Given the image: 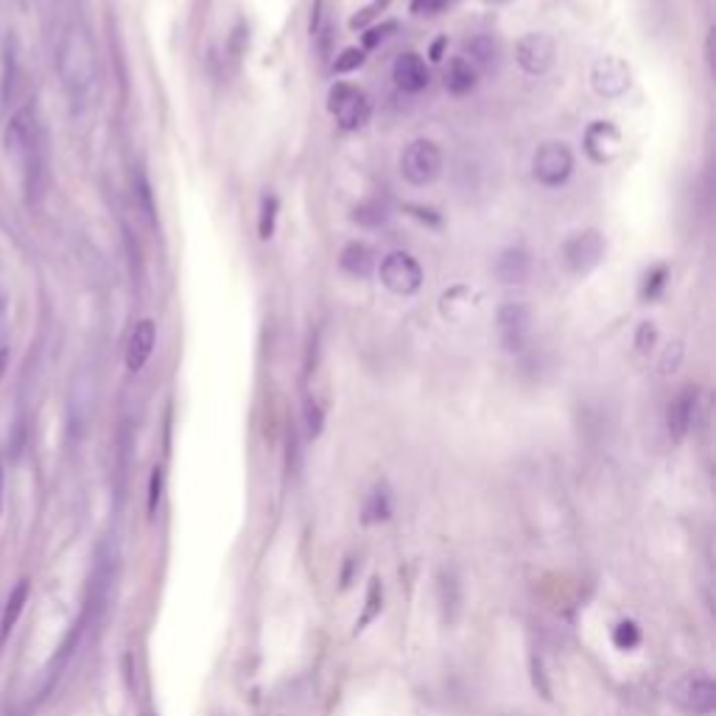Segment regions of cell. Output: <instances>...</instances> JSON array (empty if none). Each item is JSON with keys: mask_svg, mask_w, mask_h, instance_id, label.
Returning <instances> with one entry per match:
<instances>
[{"mask_svg": "<svg viewBox=\"0 0 716 716\" xmlns=\"http://www.w3.org/2000/svg\"><path fill=\"white\" fill-rule=\"evenodd\" d=\"M6 146L9 154H14L17 160L23 163V173H26V188L28 193L43 190V134H40V124H36L34 109H20L12 118L9 129H6Z\"/></svg>", "mask_w": 716, "mask_h": 716, "instance_id": "cell-1", "label": "cell"}, {"mask_svg": "<svg viewBox=\"0 0 716 716\" xmlns=\"http://www.w3.org/2000/svg\"><path fill=\"white\" fill-rule=\"evenodd\" d=\"M327 109H331L336 124L347 132L364 129L373 118L370 95H366L361 87L347 84V82H339L331 87V93H327Z\"/></svg>", "mask_w": 716, "mask_h": 716, "instance_id": "cell-2", "label": "cell"}, {"mask_svg": "<svg viewBox=\"0 0 716 716\" xmlns=\"http://www.w3.org/2000/svg\"><path fill=\"white\" fill-rule=\"evenodd\" d=\"M400 173L414 188L431 185L442 173V149L429 138L412 141L400 154Z\"/></svg>", "mask_w": 716, "mask_h": 716, "instance_id": "cell-3", "label": "cell"}, {"mask_svg": "<svg viewBox=\"0 0 716 716\" xmlns=\"http://www.w3.org/2000/svg\"><path fill=\"white\" fill-rule=\"evenodd\" d=\"M607 241L599 229H579L563 244V263L571 275L585 278L605 261Z\"/></svg>", "mask_w": 716, "mask_h": 716, "instance_id": "cell-4", "label": "cell"}, {"mask_svg": "<svg viewBox=\"0 0 716 716\" xmlns=\"http://www.w3.org/2000/svg\"><path fill=\"white\" fill-rule=\"evenodd\" d=\"M532 173L543 188H559L566 185L574 173V154L563 141L543 143L532 157Z\"/></svg>", "mask_w": 716, "mask_h": 716, "instance_id": "cell-5", "label": "cell"}, {"mask_svg": "<svg viewBox=\"0 0 716 716\" xmlns=\"http://www.w3.org/2000/svg\"><path fill=\"white\" fill-rule=\"evenodd\" d=\"M495 331L507 353H520L532 336V308L527 302H504L495 314Z\"/></svg>", "mask_w": 716, "mask_h": 716, "instance_id": "cell-6", "label": "cell"}, {"mask_svg": "<svg viewBox=\"0 0 716 716\" xmlns=\"http://www.w3.org/2000/svg\"><path fill=\"white\" fill-rule=\"evenodd\" d=\"M381 283L398 297H412L422 288V266L409 253H390L381 261Z\"/></svg>", "mask_w": 716, "mask_h": 716, "instance_id": "cell-7", "label": "cell"}, {"mask_svg": "<svg viewBox=\"0 0 716 716\" xmlns=\"http://www.w3.org/2000/svg\"><path fill=\"white\" fill-rule=\"evenodd\" d=\"M672 700L680 705L686 713L708 716L716 708V686L708 674H688L672 688Z\"/></svg>", "mask_w": 716, "mask_h": 716, "instance_id": "cell-8", "label": "cell"}, {"mask_svg": "<svg viewBox=\"0 0 716 716\" xmlns=\"http://www.w3.org/2000/svg\"><path fill=\"white\" fill-rule=\"evenodd\" d=\"M554 40L543 31H529L515 45V60L527 76H546L554 65Z\"/></svg>", "mask_w": 716, "mask_h": 716, "instance_id": "cell-9", "label": "cell"}, {"mask_svg": "<svg viewBox=\"0 0 716 716\" xmlns=\"http://www.w3.org/2000/svg\"><path fill=\"white\" fill-rule=\"evenodd\" d=\"M65 73H68V84L76 93H84L93 79H95V56L93 45L87 43V36L79 31L70 36L68 51H65Z\"/></svg>", "mask_w": 716, "mask_h": 716, "instance_id": "cell-10", "label": "cell"}, {"mask_svg": "<svg viewBox=\"0 0 716 716\" xmlns=\"http://www.w3.org/2000/svg\"><path fill=\"white\" fill-rule=\"evenodd\" d=\"M630 82H632L630 65L624 60H618V56H605V60H599L591 68V84L602 99H618V95H624L630 90Z\"/></svg>", "mask_w": 716, "mask_h": 716, "instance_id": "cell-11", "label": "cell"}, {"mask_svg": "<svg viewBox=\"0 0 716 716\" xmlns=\"http://www.w3.org/2000/svg\"><path fill=\"white\" fill-rule=\"evenodd\" d=\"M583 146H585V154L591 157V163L607 165L622 154V132H618L610 121H593L585 129Z\"/></svg>", "mask_w": 716, "mask_h": 716, "instance_id": "cell-12", "label": "cell"}, {"mask_svg": "<svg viewBox=\"0 0 716 716\" xmlns=\"http://www.w3.org/2000/svg\"><path fill=\"white\" fill-rule=\"evenodd\" d=\"M392 79L403 93H422L431 82V73H429V68H425L420 53L406 51V53L398 56L395 65H392Z\"/></svg>", "mask_w": 716, "mask_h": 716, "instance_id": "cell-13", "label": "cell"}, {"mask_svg": "<svg viewBox=\"0 0 716 716\" xmlns=\"http://www.w3.org/2000/svg\"><path fill=\"white\" fill-rule=\"evenodd\" d=\"M154 344H157V325L154 319H141L138 325L132 327L129 334V344H126V366L129 373H141L146 361L154 353Z\"/></svg>", "mask_w": 716, "mask_h": 716, "instance_id": "cell-14", "label": "cell"}, {"mask_svg": "<svg viewBox=\"0 0 716 716\" xmlns=\"http://www.w3.org/2000/svg\"><path fill=\"white\" fill-rule=\"evenodd\" d=\"M532 258L524 246H507L495 261V278L504 286H520L529 280Z\"/></svg>", "mask_w": 716, "mask_h": 716, "instance_id": "cell-15", "label": "cell"}, {"mask_svg": "<svg viewBox=\"0 0 716 716\" xmlns=\"http://www.w3.org/2000/svg\"><path fill=\"white\" fill-rule=\"evenodd\" d=\"M694 414H696V390L694 386H686V390H680V395L669 403V417H666L669 434L674 439H683L691 431Z\"/></svg>", "mask_w": 716, "mask_h": 716, "instance_id": "cell-16", "label": "cell"}, {"mask_svg": "<svg viewBox=\"0 0 716 716\" xmlns=\"http://www.w3.org/2000/svg\"><path fill=\"white\" fill-rule=\"evenodd\" d=\"M479 73L481 70L471 60L454 56V60L448 62V70H445V90H448L451 95H468L479 82Z\"/></svg>", "mask_w": 716, "mask_h": 716, "instance_id": "cell-17", "label": "cell"}, {"mask_svg": "<svg viewBox=\"0 0 716 716\" xmlns=\"http://www.w3.org/2000/svg\"><path fill=\"white\" fill-rule=\"evenodd\" d=\"M342 269L347 275H353V278H366L373 272V266H375V253L366 244L361 241H350L344 249H342V258H339Z\"/></svg>", "mask_w": 716, "mask_h": 716, "instance_id": "cell-18", "label": "cell"}, {"mask_svg": "<svg viewBox=\"0 0 716 716\" xmlns=\"http://www.w3.org/2000/svg\"><path fill=\"white\" fill-rule=\"evenodd\" d=\"M28 591H31L28 579H20V583L12 588V593L6 599V607H4V618H0V641H6L9 632L14 630L17 618H20V613H23V607L28 602Z\"/></svg>", "mask_w": 716, "mask_h": 716, "instance_id": "cell-19", "label": "cell"}, {"mask_svg": "<svg viewBox=\"0 0 716 716\" xmlns=\"http://www.w3.org/2000/svg\"><path fill=\"white\" fill-rule=\"evenodd\" d=\"M462 56H464V60H471L481 70V68H487L490 60L495 56V45H493L490 36H473L471 43H464V53Z\"/></svg>", "mask_w": 716, "mask_h": 716, "instance_id": "cell-20", "label": "cell"}, {"mask_svg": "<svg viewBox=\"0 0 716 716\" xmlns=\"http://www.w3.org/2000/svg\"><path fill=\"white\" fill-rule=\"evenodd\" d=\"M275 219H278V197H275V193H263L261 219H258V232H261L263 241H269L275 236Z\"/></svg>", "mask_w": 716, "mask_h": 716, "instance_id": "cell-21", "label": "cell"}, {"mask_svg": "<svg viewBox=\"0 0 716 716\" xmlns=\"http://www.w3.org/2000/svg\"><path fill=\"white\" fill-rule=\"evenodd\" d=\"M386 216H390V213H386V205L378 202V199H370V202H364V205L356 207V216L353 219L361 227H381L386 221Z\"/></svg>", "mask_w": 716, "mask_h": 716, "instance_id": "cell-22", "label": "cell"}, {"mask_svg": "<svg viewBox=\"0 0 716 716\" xmlns=\"http://www.w3.org/2000/svg\"><path fill=\"white\" fill-rule=\"evenodd\" d=\"M666 278H669L666 266H655V269H649L647 278H644V300H657V297H661L664 286H666Z\"/></svg>", "mask_w": 716, "mask_h": 716, "instance_id": "cell-23", "label": "cell"}, {"mask_svg": "<svg viewBox=\"0 0 716 716\" xmlns=\"http://www.w3.org/2000/svg\"><path fill=\"white\" fill-rule=\"evenodd\" d=\"M613 641H615V647H622V649H632L638 641H641V632H638V627L632 622H622L613 632Z\"/></svg>", "mask_w": 716, "mask_h": 716, "instance_id": "cell-24", "label": "cell"}, {"mask_svg": "<svg viewBox=\"0 0 716 716\" xmlns=\"http://www.w3.org/2000/svg\"><path fill=\"white\" fill-rule=\"evenodd\" d=\"M361 65H364V51H358V48H347V51H342V56H336L334 70H336V73H350V70H356V68H361Z\"/></svg>", "mask_w": 716, "mask_h": 716, "instance_id": "cell-25", "label": "cell"}, {"mask_svg": "<svg viewBox=\"0 0 716 716\" xmlns=\"http://www.w3.org/2000/svg\"><path fill=\"white\" fill-rule=\"evenodd\" d=\"M134 193H138L141 199V207H143V216L149 221H154V199H151V185L143 173H138V180H134Z\"/></svg>", "mask_w": 716, "mask_h": 716, "instance_id": "cell-26", "label": "cell"}, {"mask_svg": "<svg viewBox=\"0 0 716 716\" xmlns=\"http://www.w3.org/2000/svg\"><path fill=\"white\" fill-rule=\"evenodd\" d=\"M655 325L652 322H641V327H638V336H635V344H638V350L647 353L652 350V344H655Z\"/></svg>", "mask_w": 716, "mask_h": 716, "instance_id": "cell-27", "label": "cell"}, {"mask_svg": "<svg viewBox=\"0 0 716 716\" xmlns=\"http://www.w3.org/2000/svg\"><path fill=\"white\" fill-rule=\"evenodd\" d=\"M680 358H683V347H680V344H672L669 350L664 353L661 370H664V373H674L677 366H680Z\"/></svg>", "mask_w": 716, "mask_h": 716, "instance_id": "cell-28", "label": "cell"}, {"mask_svg": "<svg viewBox=\"0 0 716 716\" xmlns=\"http://www.w3.org/2000/svg\"><path fill=\"white\" fill-rule=\"evenodd\" d=\"M305 414H308V434L317 437V434H319V429H322V409H319L317 403L308 400V406H305Z\"/></svg>", "mask_w": 716, "mask_h": 716, "instance_id": "cell-29", "label": "cell"}, {"mask_svg": "<svg viewBox=\"0 0 716 716\" xmlns=\"http://www.w3.org/2000/svg\"><path fill=\"white\" fill-rule=\"evenodd\" d=\"M395 28H398L395 23H383L381 28H373L370 34L364 36V45H366V48H375V45H378V43H383L386 36H390V31H395Z\"/></svg>", "mask_w": 716, "mask_h": 716, "instance_id": "cell-30", "label": "cell"}, {"mask_svg": "<svg viewBox=\"0 0 716 716\" xmlns=\"http://www.w3.org/2000/svg\"><path fill=\"white\" fill-rule=\"evenodd\" d=\"M157 498H160V471H154V476H151V498H149V512H154V507H157Z\"/></svg>", "mask_w": 716, "mask_h": 716, "instance_id": "cell-31", "label": "cell"}, {"mask_svg": "<svg viewBox=\"0 0 716 716\" xmlns=\"http://www.w3.org/2000/svg\"><path fill=\"white\" fill-rule=\"evenodd\" d=\"M6 361H9V350L6 347H0V378H4V373H6Z\"/></svg>", "mask_w": 716, "mask_h": 716, "instance_id": "cell-32", "label": "cell"}]
</instances>
